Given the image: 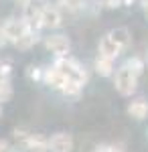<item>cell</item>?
<instances>
[{"label": "cell", "instance_id": "cell-6", "mask_svg": "<svg viewBox=\"0 0 148 152\" xmlns=\"http://www.w3.org/2000/svg\"><path fill=\"white\" fill-rule=\"evenodd\" d=\"M24 8V14L23 18L26 20V24H29V28L31 31H39V28H43V18H41V8L39 6H34L33 0L26 4V6H23Z\"/></svg>", "mask_w": 148, "mask_h": 152}, {"label": "cell", "instance_id": "cell-3", "mask_svg": "<svg viewBox=\"0 0 148 152\" xmlns=\"http://www.w3.org/2000/svg\"><path fill=\"white\" fill-rule=\"evenodd\" d=\"M2 28H4V33H6V39H8V43H16L24 33H29L31 28H29V24L24 18H8L6 23L2 24Z\"/></svg>", "mask_w": 148, "mask_h": 152}, {"label": "cell", "instance_id": "cell-17", "mask_svg": "<svg viewBox=\"0 0 148 152\" xmlns=\"http://www.w3.org/2000/svg\"><path fill=\"white\" fill-rule=\"evenodd\" d=\"M126 65L134 71L138 77H140V75H142V71H144V61H142L140 57H130L128 61H126Z\"/></svg>", "mask_w": 148, "mask_h": 152}, {"label": "cell", "instance_id": "cell-28", "mask_svg": "<svg viewBox=\"0 0 148 152\" xmlns=\"http://www.w3.org/2000/svg\"><path fill=\"white\" fill-rule=\"evenodd\" d=\"M16 2H18V4H23V6H26V4H29L31 0H16Z\"/></svg>", "mask_w": 148, "mask_h": 152}, {"label": "cell", "instance_id": "cell-11", "mask_svg": "<svg viewBox=\"0 0 148 152\" xmlns=\"http://www.w3.org/2000/svg\"><path fill=\"white\" fill-rule=\"evenodd\" d=\"M128 114L134 118V120H144V118L148 116V102L142 99V97L130 102V104H128Z\"/></svg>", "mask_w": 148, "mask_h": 152}, {"label": "cell", "instance_id": "cell-16", "mask_svg": "<svg viewBox=\"0 0 148 152\" xmlns=\"http://www.w3.org/2000/svg\"><path fill=\"white\" fill-rule=\"evenodd\" d=\"M12 97V85L8 81V77H0V104L10 102Z\"/></svg>", "mask_w": 148, "mask_h": 152}, {"label": "cell", "instance_id": "cell-8", "mask_svg": "<svg viewBox=\"0 0 148 152\" xmlns=\"http://www.w3.org/2000/svg\"><path fill=\"white\" fill-rule=\"evenodd\" d=\"M24 148L29 152H49V138L41 134H29V138L24 140Z\"/></svg>", "mask_w": 148, "mask_h": 152}, {"label": "cell", "instance_id": "cell-12", "mask_svg": "<svg viewBox=\"0 0 148 152\" xmlns=\"http://www.w3.org/2000/svg\"><path fill=\"white\" fill-rule=\"evenodd\" d=\"M95 71L102 77H110L114 73V59L106 57V55H100V57L95 59Z\"/></svg>", "mask_w": 148, "mask_h": 152}, {"label": "cell", "instance_id": "cell-24", "mask_svg": "<svg viewBox=\"0 0 148 152\" xmlns=\"http://www.w3.org/2000/svg\"><path fill=\"white\" fill-rule=\"evenodd\" d=\"M93 152H110V146H97Z\"/></svg>", "mask_w": 148, "mask_h": 152}, {"label": "cell", "instance_id": "cell-19", "mask_svg": "<svg viewBox=\"0 0 148 152\" xmlns=\"http://www.w3.org/2000/svg\"><path fill=\"white\" fill-rule=\"evenodd\" d=\"M61 4L65 8H69V10H77L81 6V0H61Z\"/></svg>", "mask_w": 148, "mask_h": 152}, {"label": "cell", "instance_id": "cell-21", "mask_svg": "<svg viewBox=\"0 0 148 152\" xmlns=\"http://www.w3.org/2000/svg\"><path fill=\"white\" fill-rule=\"evenodd\" d=\"M106 6H110V8H114V6H120L122 4V0H102Z\"/></svg>", "mask_w": 148, "mask_h": 152}, {"label": "cell", "instance_id": "cell-7", "mask_svg": "<svg viewBox=\"0 0 148 152\" xmlns=\"http://www.w3.org/2000/svg\"><path fill=\"white\" fill-rule=\"evenodd\" d=\"M41 18H43V26L45 28H57L61 26V12L57 6H41Z\"/></svg>", "mask_w": 148, "mask_h": 152}, {"label": "cell", "instance_id": "cell-4", "mask_svg": "<svg viewBox=\"0 0 148 152\" xmlns=\"http://www.w3.org/2000/svg\"><path fill=\"white\" fill-rule=\"evenodd\" d=\"M45 49L51 51L53 55H57V57H65L71 51V43L65 35H51L45 39Z\"/></svg>", "mask_w": 148, "mask_h": 152}, {"label": "cell", "instance_id": "cell-14", "mask_svg": "<svg viewBox=\"0 0 148 152\" xmlns=\"http://www.w3.org/2000/svg\"><path fill=\"white\" fill-rule=\"evenodd\" d=\"M108 35L112 37V39H114L122 49H126L128 45H130V33H128L126 28H122V26H120V28H114V31H110Z\"/></svg>", "mask_w": 148, "mask_h": 152}, {"label": "cell", "instance_id": "cell-5", "mask_svg": "<svg viewBox=\"0 0 148 152\" xmlns=\"http://www.w3.org/2000/svg\"><path fill=\"white\" fill-rule=\"evenodd\" d=\"M73 150V138L71 134L57 132L49 138V152H71Z\"/></svg>", "mask_w": 148, "mask_h": 152}, {"label": "cell", "instance_id": "cell-20", "mask_svg": "<svg viewBox=\"0 0 148 152\" xmlns=\"http://www.w3.org/2000/svg\"><path fill=\"white\" fill-rule=\"evenodd\" d=\"M10 73V65L8 63H0V77H8Z\"/></svg>", "mask_w": 148, "mask_h": 152}, {"label": "cell", "instance_id": "cell-27", "mask_svg": "<svg viewBox=\"0 0 148 152\" xmlns=\"http://www.w3.org/2000/svg\"><path fill=\"white\" fill-rule=\"evenodd\" d=\"M132 2H134V0H122V4H124V6H130Z\"/></svg>", "mask_w": 148, "mask_h": 152}, {"label": "cell", "instance_id": "cell-13", "mask_svg": "<svg viewBox=\"0 0 148 152\" xmlns=\"http://www.w3.org/2000/svg\"><path fill=\"white\" fill-rule=\"evenodd\" d=\"M34 43H37V31H29V33H24V35L14 43V47L21 49V51H29Z\"/></svg>", "mask_w": 148, "mask_h": 152}, {"label": "cell", "instance_id": "cell-22", "mask_svg": "<svg viewBox=\"0 0 148 152\" xmlns=\"http://www.w3.org/2000/svg\"><path fill=\"white\" fill-rule=\"evenodd\" d=\"M0 152H10V144L2 138H0Z\"/></svg>", "mask_w": 148, "mask_h": 152}, {"label": "cell", "instance_id": "cell-26", "mask_svg": "<svg viewBox=\"0 0 148 152\" xmlns=\"http://www.w3.org/2000/svg\"><path fill=\"white\" fill-rule=\"evenodd\" d=\"M142 8H144V12L148 14V0H142Z\"/></svg>", "mask_w": 148, "mask_h": 152}, {"label": "cell", "instance_id": "cell-23", "mask_svg": "<svg viewBox=\"0 0 148 152\" xmlns=\"http://www.w3.org/2000/svg\"><path fill=\"white\" fill-rule=\"evenodd\" d=\"M8 43V39H6V33H4V28L0 26V47H4Z\"/></svg>", "mask_w": 148, "mask_h": 152}, {"label": "cell", "instance_id": "cell-15", "mask_svg": "<svg viewBox=\"0 0 148 152\" xmlns=\"http://www.w3.org/2000/svg\"><path fill=\"white\" fill-rule=\"evenodd\" d=\"M81 87H83V85H79L77 81H71V79H67V81H65V85L61 87V94L67 95V97H79Z\"/></svg>", "mask_w": 148, "mask_h": 152}, {"label": "cell", "instance_id": "cell-25", "mask_svg": "<svg viewBox=\"0 0 148 152\" xmlns=\"http://www.w3.org/2000/svg\"><path fill=\"white\" fill-rule=\"evenodd\" d=\"M110 152H124L122 146H110Z\"/></svg>", "mask_w": 148, "mask_h": 152}, {"label": "cell", "instance_id": "cell-2", "mask_svg": "<svg viewBox=\"0 0 148 152\" xmlns=\"http://www.w3.org/2000/svg\"><path fill=\"white\" fill-rule=\"evenodd\" d=\"M55 67H57L67 79H71V81H77L79 85H85V81H87V73L83 71V67H81L77 61H73V59H69L67 55L65 57H59L57 63H55Z\"/></svg>", "mask_w": 148, "mask_h": 152}, {"label": "cell", "instance_id": "cell-1", "mask_svg": "<svg viewBox=\"0 0 148 152\" xmlns=\"http://www.w3.org/2000/svg\"><path fill=\"white\" fill-rule=\"evenodd\" d=\"M114 85L116 89H118V94L128 97V95H132L136 91V85H138V75L134 71L130 69L128 65H122L120 69L116 71V79H114Z\"/></svg>", "mask_w": 148, "mask_h": 152}, {"label": "cell", "instance_id": "cell-10", "mask_svg": "<svg viewBox=\"0 0 148 152\" xmlns=\"http://www.w3.org/2000/svg\"><path fill=\"white\" fill-rule=\"evenodd\" d=\"M122 51H124V49L120 47L110 35H106L102 41H100V55H106V57H110V59H116Z\"/></svg>", "mask_w": 148, "mask_h": 152}, {"label": "cell", "instance_id": "cell-29", "mask_svg": "<svg viewBox=\"0 0 148 152\" xmlns=\"http://www.w3.org/2000/svg\"><path fill=\"white\" fill-rule=\"evenodd\" d=\"M0 118H2V104H0Z\"/></svg>", "mask_w": 148, "mask_h": 152}, {"label": "cell", "instance_id": "cell-9", "mask_svg": "<svg viewBox=\"0 0 148 152\" xmlns=\"http://www.w3.org/2000/svg\"><path fill=\"white\" fill-rule=\"evenodd\" d=\"M43 81H45L49 87H53V89H59V91H61V87L65 85L67 77H65V75L53 65L51 69H45V77H43Z\"/></svg>", "mask_w": 148, "mask_h": 152}, {"label": "cell", "instance_id": "cell-18", "mask_svg": "<svg viewBox=\"0 0 148 152\" xmlns=\"http://www.w3.org/2000/svg\"><path fill=\"white\" fill-rule=\"evenodd\" d=\"M29 77H31V79H34V81H43L45 71L39 69V67H31V69H29Z\"/></svg>", "mask_w": 148, "mask_h": 152}]
</instances>
